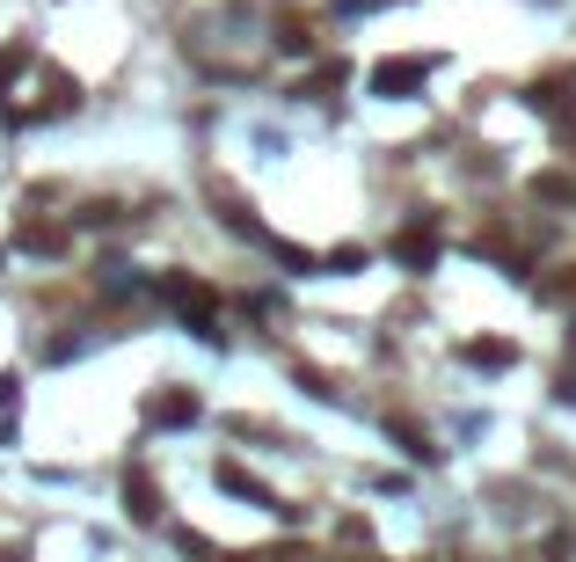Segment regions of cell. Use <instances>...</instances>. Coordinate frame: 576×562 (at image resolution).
Listing matches in <instances>:
<instances>
[{"mask_svg":"<svg viewBox=\"0 0 576 562\" xmlns=\"http://www.w3.org/2000/svg\"><path fill=\"white\" fill-rule=\"evenodd\" d=\"M161 293L175 300V315L191 321L197 337H219V329H212V293H205V285H197V278H169V285H161Z\"/></svg>","mask_w":576,"mask_h":562,"instance_id":"1","label":"cell"},{"mask_svg":"<svg viewBox=\"0 0 576 562\" xmlns=\"http://www.w3.org/2000/svg\"><path fill=\"white\" fill-rule=\"evenodd\" d=\"M124 512L139 518V526H154V518H161V497H154V482H146V467H132V475H124Z\"/></svg>","mask_w":576,"mask_h":562,"instance_id":"2","label":"cell"},{"mask_svg":"<svg viewBox=\"0 0 576 562\" xmlns=\"http://www.w3.org/2000/svg\"><path fill=\"white\" fill-rule=\"evenodd\" d=\"M416 81H424V66H416V59H402V66H394V59H387L380 74H372V88H380V96H408V88H416Z\"/></svg>","mask_w":576,"mask_h":562,"instance_id":"3","label":"cell"},{"mask_svg":"<svg viewBox=\"0 0 576 562\" xmlns=\"http://www.w3.org/2000/svg\"><path fill=\"white\" fill-rule=\"evenodd\" d=\"M467 366L504 372V366H518V351H511V343H467Z\"/></svg>","mask_w":576,"mask_h":562,"instance_id":"4","label":"cell"},{"mask_svg":"<svg viewBox=\"0 0 576 562\" xmlns=\"http://www.w3.org/2000/svg\"><path fill=\"white\" fill-rule=\"evenodd\" d=\"M219 482L234 489V497H248V504H270V489H264V482H256V475H241V467H234V461L219 467Z\"/></svg>","mask_w":576,"mask_h":562,"instance_id":"5","label":"cell"},{"mask_svg":"<svg viewBox=\"0 0 576 562\" xmlns=\"http://www.w3.org/2000/svg\"><path fill=\"white\" fill-rule=\"evenodd\" d=\"M154 416H161V424H197V402H191V394H161Z\"/></svg>","mask_w":576,"mask_h":562,"instance_id":"6","label":"cell"},{"mask_svg":"<svg viewBox=\"0 0 576 562\" xmlns=\"http://www.w3.org/2000/svg\"><path fill=\"white\" fill-rule=\"evenodd\" d=\"M23 59H29L23 45H15V51H0V81H15V74H23Z\"/></svg>","mask_w":576,"mask_h":562,"instance_id":"7","label":"cell"}]
</instances>
